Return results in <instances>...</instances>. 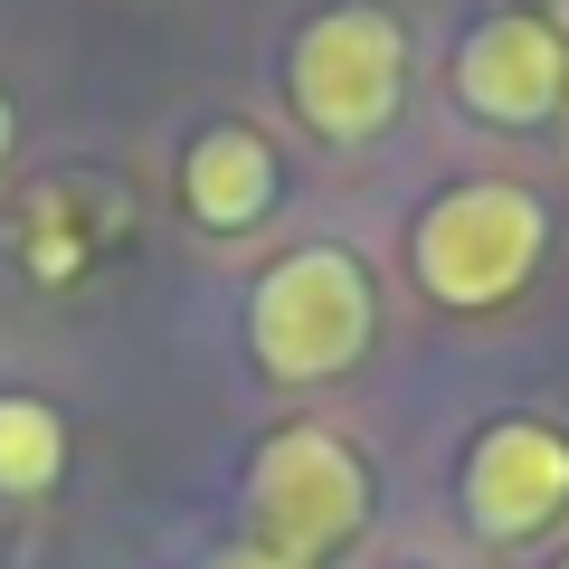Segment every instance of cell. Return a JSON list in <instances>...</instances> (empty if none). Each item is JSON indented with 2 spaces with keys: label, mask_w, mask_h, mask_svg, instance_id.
Instances as JSON below:
<instances>
[{
  "label": "cell",
  "mask_w": 569,
  "mask_h": 569,
  "mask_svg": "<svg viewBox=\"0 0 569 569\" xmlns=\"http://www.w3.org/2000/svg\"><path fill=\"white\" fill-rule=\"evenodd\" d=\"M466 522L485 531V541H531V531H550L569 512V437L541 418H503L475 437L466 456Z\"/></svg>",
  "instance_id": "6"
},
{
  "label": "cell",
  "mask_w": 569,
  "mask_h": 569,
  "mask_svg": "<svg viewBox=\"0 0 569 569\" xmlns=\"http://www.w3.org/2000/svg\"><path fill=\"white\" fill-rule=\"evenodd\" d=\"M0 162H10V96H0Z\"/></svg>",
  "instance_id": "10"
},
{
  "label": "cell",
  "mask_w": 569,
  "mask_h": 569,
  "mask_svg": "<svg viewBox=\"0 0 569 569\" xmlns=\"http://www.w3.org/2000/svg\"><path fill=\"white\" fill-rule=\"evenodd\" d=\"M560 569H569V560H560Z\"/></svg>",
  "instance_id": "11"
},
{
  "label": "cell",
  "mask_w": 569,
  "mask_h": 569,
  "mask_svg": "<svg viewBox=\"0 0 569 569\" xmlns=\"http://www.w3.org/2000/svg\"><path fill=\"white\" fill-rule=\"evenodd\" d=\"M247 351H257L266 380L313 389L342 380L351 361L370 351V276L351 247H295L257 276L247 295Z\"/></svg>",
  "instance_id": "1"
},
{
  "label": "cell",
  "mask_w": 569,
  "mask_h": 569,
  "mask_svg": "<svg viewBox=\"0 0 569 569\" xmlns=\"http://www.w3.org/2000/svg\"><path fill=\"white\" fill-rule=\"evenodd\" d=\"M67 475V427L48 399H0V493H48Z\"/></svg>",
  "instance_id": "8"
},
{
  "label": "cell",
  "mask_w": 569,
  "mask_h": 569,
  "mask_svg": "<svg viewBox=\"0 0 569 569\" xmlns=\"http://www.w3.org/2000/svg\"><path fill=\"white\" fill-rule=\"evenodd\" d=\"M456 104H466L475 123H503V133L550 123L569 104V39L541 20V10L485 20L466 48H456Z\"/></svg>",
  "instance_id": "5"
},
{
  "label": "cell",
  "mask_w": 569,
  "mask_h": 569,
  "mask_svg": "<svg viewBox=\"0 0 569 569\" xmlns=\"http://www.w3.org/2000/svg\"><path fill=\"white\" fill-rule=\"evenodd\" d=\"M181 190H190V219L200 228L238 238V228H257L266 209H276V152H266L247 123H209V133L190 142V162H181Z\"/></svg>",
  "instance_id": "7"
},
{
  "label": "cell",
  "mask_w": 569,
  "mask_h": 569,
  "mask_svg": "<svg viewBox=\"0 0 569 569\" xmlns=\"http://www.w3.org/2000/svg\"><path fill=\"white\" fill-rule=\"evenodd\" d=\"M219 569H284V560H266V550H228Z\"/></svg>",
  "instance_id": "9"
},
{
  "label": "cell",
  "mask_w": 569,
  "mask_h": 569,
  "mask_svg": "<svg viewBox=\"0 0 569 569\" xmlns=\"http://www.w3.org/2000/svg\"><path fill=\"white\" fill-rule=\"evenodd\" d=\"M284 86H295V114L323 142H370L399 114V86H408L399 20H380L361 0H351V10H323V20L295 39V58H284Z\"/></svg>",
  "instance_id": "4"
},
{
  "label": "cell",
  "mask_w": 569,
  "mask_h": 569,
  "mask_svg": "<svg viewBox=\"0 0 569 569\" xmlns=\"http://www.w3.org/2000/svg\"><path fill=\"white\" fill-rule=\"evenodd\" d=\"M247 512H257V550L284 569H313L332 550L361 541L370 522V475L332 427H276L247 466Z\"/></svg>",
  "instance_id": "3"
},
{
  "label": "cell",
  "mask_w": 569,
  "mask_h": 569,
  "mask_svg": "<svg viewBox=\"0 0 569 569\" xmlns=\"http://www.w3.org/2000/svg\"><path fill=\"white\" fill-rule=\"evenodd\" d=\"M541 247H550V209L531 200V190L466 181V190H447V200H427L418 238H408V266H418V284L437 305L485 313V305H503V295L531 284Z\"/></svg>",
  "instance_id": "2"
}]
</instances>
